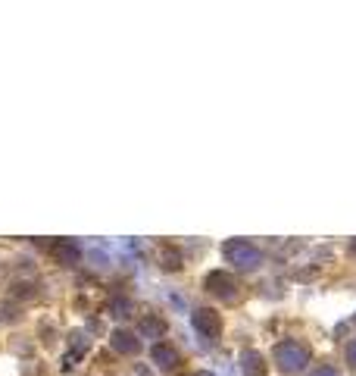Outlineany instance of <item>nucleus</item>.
Masks as SVG:
<instances>
[{"instance_id": "17", "label": "nucleus", "mask_w": 356, "mask_h": 376, "mask_svg": "<svg viewBox=\"0 0 356 376\" xmlns=\"http://www.w3.org/2000/svg\"><path fill=\"white\" fill-rule=\"evenodd\" d=\"M353 326H356V317H353Z\"/></svg>"}, {"instance_id": "4", "label": "nucleus", "mask_w": 356, "mask_h": 376, "mask_svg": "<svg viewBox=\"0 0 356 376\" xmlns=\"http://www.w3.org/2000/svg\"><path fill=\"white\" fill-rule=\"evenodd\" d=\"M203 288H207L213 298H219V301H235L238 279L229 273V270H209L207 279H203Z\"/></svg>"}, {"instance_id": "11", "label": "nucleus", "mask_w": 356, "mask_h": 376, "mask_svg": "<svg viewBox=\"0 0 356 376\" xmlns=\"http://www.w3.org/2000/svg\"><path fill=\"white\" fill-rule=\"evenodd\" d=\"M182 264H185V257H182V251H178L175 245H166L160 251V267L166 270V273H178V270H182Z\"/></svg>"}, {"instance_id": "7", "label": "nucleus", "mask_w": 356, "mask_h": 376, "mask_svg": "<svg viewBox=\"0 0 356 376\" xmlns=\"http://www.w3.org/2000/svg\"><path fill=\"white\" fill-rule=\"evenodd\" d=\"M50 254L56 257V264H63V267H78L81 264V245L75 239H56L50 241Z\"/></svg>"}, {"instance_id": "8", "label": "nucleus", "mask_w": 356, "mask_h": 376, "mask_svg": "<svg viewBox=\"0 0 356 376\" xmlns=\"http://www.w3.org/2000/svg\"><path fill=\"white\" fill-rule=\"evenodd\" d=\"M109 348H113L116 355L132 357L141 351V335L132 333V329H113V333H109Z\"/></svg>"}, {"instance_id": "10", "label": "nucleus", "mask_w": 356, "mask_h": 376, "mask_svg": "<svg viewBox=\"0 0 356 376\" xmlns=\"http://www.w3.org/2000/svg\"><path fill=\"white\" fill-rule=\"evenodd\" d=\"M107 310H109V317H116V320H128V317H135V301L128 298V295H113Z\"/></svg>"}, {"instance_id": "14", "label": "nucleus", "mask_w": 356, "mask_h": 376, "mask_svg": "<svg viewBox=\"0 0 356 376\" xmlns=\"http://www.w3.org/2000/svg\"><path fill=\"white\" fill-rule=\"evenodd\" d=\"M309 376H341V370H337L335 364H319V367L313 370Z\"/></svg>"}, {"instance_id": "5", "label": "nucleus", "mask_w": 356, "mask_h": 376, "mask_svg": "<svg viewBox=\"0 0 356 376\" xmlns=\"http://www.w3.org/2000/svg\"><path fill=\"white\" fill-rule=\"evenodd\" d=\"M66 345H69V351L63 355V373H69V370H75V364L81 361V357L91 351V339H87V333H81V329H75V333H69V339H66Z\"/></svg>"}, {"instance_id": "2", "label": "nucleus", "mask_w": 356, "mask_h": 376, "mask_svg": "<svg viewBox=\"0 0 356 376\" xmlns=\"http://www.w3.org/2000/svg\"><path fill=\"white\" fill-rule=\"evenodd\" d=\"M222 257H225V264L241 270V273H253L262 264V251L247 239H229L222 245Z\"/></svg>"}, {"instance_id": "15", "label": "nucleus", "mask_w": 356, "mask_h": 376, "mask_svg": "<svg viewBox=\"0 0 356 376\" xmlns=\"http://www.w3.org/2000/svg\"><path fill=\"white\" fill-rule=\"evenodd\" d=\"M194 376H216V373H213V370H197Z\"/></svg>"}, {"instance_id": "12", "label": "nucleus", "mask_w": 356, "mask_h": 376, "mask_svg": "<svg viewBox=\"0 0 356 376\" xmlns=\"http://www.w3.org/2000/svg\"><path fill=\"white\" fill-rule=\"evenodd\" d=\"M241 370L247 376H260L262 373V355L256 348H244L241 351Z\"/></svg>"}, {"instance_id": "3", "label": "nucleus", "mask_w": 356, "mask_h": 376, "mask_svg": "<svg viewBox=\"0 0 356 376\" xmlns=\"http://www.w3.org/2000/svg\"><path fill=\"white\" fill-rule=\"evenodd\" d=\"M191 329L200 335L203 342H216L222 335V320L213 308H197L191 310Z\"/></svg>"}, {"instance_id": "9", "label": "nucleus", "mask_w": 356, "mask_h": 376, "mask_svg": "<svg viewBox=\"0 0 356 376\" xmlns=\"http://www.w3.org/2000/svg\"><path fill=\"white\" fill-rule=\"evenodd\" d=\"M166 333H169L166 317L141 314V320H138V335H141V339H166Z\"/></svg>"}, {"instance_id": "1", "label": "nucleus", "mask_w": 356, "mask_h": 376, "mask_svg": "<svg viewBox=\"0 0 356 376\" xmlns=\"http://www.w3.org/2000/svg\"><path fill=\"white\" fill-rule=\"evenodd\" d=\"M309 361H313V355H309V348L300 339H282V342L272 348V364H275L284 376L303 373V370L309 367Z\"/></svg>"}, {"instance_id": "13", "label": "nucleus", "mask_w": 356, "mask_h": 376, "mask_svg": "<svg viewBox=\"0 0 356 376\" xmlns=\"http://www.w3.org/2000/svg\"><path fill=\"white\" fill-rule=\"evenodd\" d=\"M344 361H347V367L356 373V339H350L347 348H344Z\"/></svg>"}, {"instance_id": "6", "label": "nucleus", "mask_w": 356, "mask_h": 376, "mask_svg": "<svg viewBox=\"0 0 356 376\" xmlns=\"http://www.w3.org/2000/svg\"><path fill=\"white\" fill-rule=\"evenodd\" d=\"M150 361H154V367L160 370V373H175V370L182 367V355L169 342H156L154 348H150Z\"/></svg>"}, {"instance_id": "16", "label": "nucleus", "mask_w": 356, "mask_h": 376, "mask_svg": "<svg viewBox=\"0 0 356 376\" xmlns=\"http://www.w3.org/2000/svg\"><path fill=\"white\" fill-rule=\"evenodd\" d=\"M350 251H353V254H356V241H353V245H350Z\"/></svg>"}]
</instances>
